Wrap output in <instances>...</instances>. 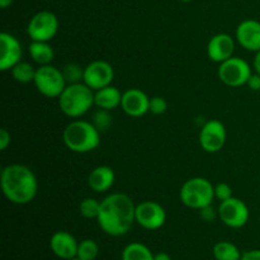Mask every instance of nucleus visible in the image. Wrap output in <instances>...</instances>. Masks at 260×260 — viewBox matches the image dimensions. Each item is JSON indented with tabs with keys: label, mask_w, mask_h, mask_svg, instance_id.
<instances>
[{
	"label": "nucleus",
	"mask_w": 260,
	"mask_h": 260,
	"mask_svg": "<svg viewBox=\"0 0 260 260\" xmlns=\"http://www.w3.org/2000/svg\"><path fill=\"white\" fill-rule=\"evenodd\" d=\"M84 69L85 68H81L79 63L70 62V63H66L61 71H62L66 83L78 84V83H84Z\"/></svg>",
	"instance_id": "nucleus-25"
},
{
	"label": "nucleus",
	"mask_w": 260,
	"mask_h": 260,
	"mask_svg": "<svg viewBox=\"0 0 260 260\" xmlns=\"http://www.w3.org/2000/svg\"><path fill=\"white\" fill-rule=\"evenodd\" d=\"M180 2H183V3H189V2H192V0H180Z\"/></svg>",
	"instance_id": "nucleus-37"
},
{
	"label": "nucleus",
	"mask_w": 260,
	"mask_h": 260,
	"mask_svg": "<svg viewBox=\"0 0 260 260\" xmlns=\"http://www.w3.org/2000/svg\"><path fill=\"white\" fill-rule=\"evenodd\" d=\"M62 140L65 146L73 152L85 154L101 145V132L91 122L76 119L65 127Z\"/></svg>",
	"instance_id": "nucleus-3"
},
{
	"label": "nucleus",
	"mask_w": 260,
	"mask_h": 260,
	"mask_svg": "<svg viewBox=\"0 0 260 260\" xmlns=\"http://www.w3.org/2000/svg\"><path fill=\"white\" fill-rule=\"evenodd\" d=\"M233 197V189H231L230 185L226 184V183H218L215 187V198H217L220 202L228 201Z\"/></svg>",
	"instance_id": "nucleus-29"
},
{
	"label": "nucleus",
	"mask_w": 260,
	"mask_h": 260,
	"mask_svg": "<svg viewBox=\"0 0 260 260\" xmlns=\"http://www.w3.org/2000/svg\"><path fill=\"white\" fill-rule=\"evenodd\" d=\"M99 254V246L91 239H85L80 241L78 246V255L76 258L81 260H95Z\"/></svg>",
	"instance_id": "nucleus-24"
},
{
	"label": "nucleus",
	"mask_w": 260,
	"mask_h": 260,
	"mask_svg": "<svg viewBox=\"0 0 260 260\" xmlns=\"http://www.w3.org/2000/svg\"><path fill=\"white\" fill-rule=\"evenodd\" d=\"M246 85H248L249 89H251V90L259 91L260 90V74L258 73L251 74L248 83H246Z\"/></svg>",
	"instance_id": "nucleus-31"
},
{
	"label": "nucleus",
	"mask_w": 260,
	"mask_h": 260,
	"mask_svg": "<svg viewBox=\"0 0 260 260\" xmlns=\"http://www.w3.org/2000/svg\"><path fill=\"white\" fill-rule=\"evenodd\" d=\"M136 205L129 196L123 193H112L101 202V211L96 221L107 235L122 236L131 230L136 222Z\"/></svg>",
	"instance_id": "nucleus-1"
},
{
	"label": "nucleus",
	"mask_w": 260,
	"mask_h": 260,
	"mask_svg": "<svg viewBox=\"0 0 260 260\" xmlns=\"http://www.w3.org/2000/svg\"><path fill=\"white\" fill-rule=\"evenodd\" d=\"M22 58V46L13 35L0 33V70H12Z\"/></svg>",
	"instance_id": "nucleus-13"
},
{
	"label": "nucleus",
	"mask_w": 260,
	"mask_h": 260,
	"mask_svg": "<svg viewBox=\"0 0 260 260\" xmlns=\"http://www.w3.org/2000/svg\"><path fill=\"white\" fill-rule=\"evenodd\" d=\"M29 55L35 62H37L40 66L50 65L51 61L53 60V48L51 47L48 42H41V41H32L29 43Z\"/></svg>",
	"instance_id": "nucleus-20"
},
{
	"label": "nucleus",
	"mask_w": 260,
	"mask_h": 260,
	"mask_svg": "<svg viewBox=\"0 0 260 260\" xmlns=\"http://www.w3.org/2000/svg\"><path fill=\"white\" fill-rule=\"evenodd\" d=\"M13 0H0V8L2 9H7L9 5H12Z\"/></svg>",
	"instance_id": "nucleus-36"
},
{
	"label": "nucleus",
	"mask_w": 260,
	"mask_h": 260,
	"mask_svg": "<svg viewBox=\"0 0 260 260\" xmlns=\"http://www.w3.org/2000/svg\"><path fill=\"white\" fill-rule=\"evenodd\" d=\"M0 184L5 198L18 206L32 202L38 192V182L35 173L22 164L5 167L2 170Z\"/></svg>",
	"instance_id": "nucleus-2"
},
{
	"label": "nucleus",
	"mask_w": 260,
	"mask_h": 260,
	"mask_svg": "<svg viewBox=\"0 0 260 260\" xmlns=\"http://www.w3.org/2000/svg\"><path fill=\"white\" fill-rule=\"evenodd\" d=\"M71 260H81V259H79V258H74V259H71Z\"/></svg>",
	"instance_id": "nucleus-38"
},
{
	"label": "nucleus",
	"mask_w": 260,
	"mask_h": 260,
	"mask_svg": "<svg viewBox=\"0 0 260 260\" xmlns=\"http://www.w3.org/2000/svg\"><path fill=\"white\" fill-rule=\"evenodd\" d=\"M217 215L228 228L241 229L248 223L250 213L244 201L233 197L220 203Z\"/></svg>",
	"instance_id": "nucleus-9"
},
{
	"label": "nucleus",
	"mask_w": 260,
	"mask_h": 260,
	"mask_svg": "<svg viewBox=\"0 0 260 260\" xmlns=\"http://www.w3.org/2000/svg\"><path fill=\"white\" fill-rule=\"evenodd\" d=\"M114 79V69L109 62L95 60L84 69V83L94 91L112 85Z\"/></svg>",
	"instance_id": "nucleus-12"
},
{
	"label": "nucleus",
	"mask_w": 260,
	"mask_h": 260,
	"mask_svg": "<svg viewBox=\"0 0 260 260\" xmlns=\"http://www.w3.org/2000/svg\"><path fill=\"white\" fill-rule=\"evenodd\" d=\"M33 83L37 90L47 98H58L68 85L62 71L52 65L40 66Z\"/></svg>",
	"instance_id": "nucleus-6"
},
{
	"label": "nucleus",
	"mask_w": 260,
	"mask_h": 260,
	"mask_svg": "<svg viewBox=\"0 0 260 260\" xmlns=\"http://www.w3.org/2000/svg\"><path fill=\"white\" fill-rule=\"evenodd\" d=\"M136 222L146 230H159L167 221V212L164 207L154 201H145L136 206L135 212Z\"/></svg>",
	"instance_id": "nucleus-10"
},
{
	"label": "nucleus",
	"mask_w": 260,
	"mask_h": 260,
	"mask_svg": "<svg viewBox=\"0 0 260 260\" xmlns=\"http://www.w3.org/2000/svg\"><path fill=\"white\" fill-rule=\"evenodd\" d=\"M168 109V103L162 96H154V98H150V108L149 111L152 114H164Z\"/></svg>",
	"instance_id": "nucleus-28"
},
{
	"label": "nucleus",
	"mask_w": 260,
	"mask_h": 260,
	"mask_svg": "<svg viewBox=\"0 0 260 260\" xmlns=\"http://www.w3.org/2000/svg\"><path fill=\"white\" fill-rule=\"evenodd\" d=\"M79 243L74 235L68 231H56L50 239L51 251L57 258L62 260H71L78 255Z\"/></svg>",
	"instance_id": "nucleus-16"
},
{
	"label": "nucleus",
	"mask_w": 260,
	"mask_h": 260,
	"mask_svg": "<svg viewBox=\"0 0 260 260\" xmlns=\"http://www.w3.org/2000/svg\"><path fill=\"white\" fill-rule=\"evenodd\" d=\"M251 74L253 73L249 63L241 57H235V56L221 62L218 68L220 80L231 88L246 85Z\"/></svg>",
	"instance_id": "nucleus-8"
},
{
	"label": "nucleus",
	"mask_w": 260,
	"mask_h": 260,
	"mask_svg": "<svg viewBox=\"0 0 260 260\" xmlns=\"http://www.w3.org/2000/svg\"><path fill=\"white\" fill-rule=\"evenodd\" d=\"M240 260H260V249L245 251V253L241 255Z\"/></svg>",
	"instance_id": "nucleus-33"
},
{
	"label": "nucleus",
	"mask_w": 260,
	"mask_h": 260,
	"mask_svg": "<svg viewBox=\"0 0 260 260\" xmlns=\"http://www.w3.org/2000/svg\"><path fill=\"white\" fill-rule=\"evenodd\" d=\"M57 99L61 112L65 116L79 118L94 106V90L85 83L68 84Z\"/></svg>",
	"instance_id": "nucleus-4"
},
{
	"label": "nucleus",
	"mask_w": 260,
	"mask_h": 260,
	"mask_svg": "<svg viewBox=\"0 0 260 260\" xmlns=\"http://www.w3.org/2000/svg\"><path fill=\"white\" fill-rule=\"evenodd\" d=\"M254 70H255V73L260 74V51H258L255 55V57H254Z\"/></svg>",
	"instance_id": "nucleus-35"
},
{
	"label": "nucleus",
	"mask_w": 260,
	"mask_h": 260,
	"mask_svg": "<svg viewBox=\"0 0 260 260\" xmlns=\"http://www.w3.org/2000/svg\"><path fill=\"white\" fill-rule=\"evenodd\" d=\"M122 94L123 93H121L119 89H117L116 86L108 85L94 93V104L98 108L112 111V109L121 106Z\"/></svg>",
	"instance_id": "nucleus-19"
},
{
	"label": "nucleus",
	"mask_w": 260,
	"mask_h": 260,
	"mask_svg": "<svg viewBox=\"0 0 260 260\" xmlns=\"http://www.w3.org/2000/svg\"><path fill=\"white\" fill-rule=\"evenodd\" d=\"M235 41L228 33H218L210 40L207 45L208 58L213 62H223L234 56Z\"/></svg>",
	"instance_id": "nucleus-15"
},
{
	"label": "nucleus",
	"mask_w": 260,
	"mask_h": 260,
	"mask_svg": "<svg viewBox=\"0 0 260 260\" xmlns=\"http://www.w3.org/2000/svg\"><path fill=\"white\" fill-rule=\"evenodd\" d=\"M225 124L218 119H211L202 126L200 132V145L206 152H218L226 142Z\"/></svg>",
	"instance_id": "nucleus-11"
},
{
	"label": "nucleus",
	"mask_w": 260,
	"mask_h": 260,
	"mask_svg": "<svg viewBox=\"0 0 260 260\" xmlns=\"http://www.w3.org/2000/svg\"><path fill=\"white\" fill-rule=\"evenodd\" d=\"M154 260H173L172 256L168 253H164V251H160V253L154 254Z\"/></svg>",
	"instance_id": "nucleus-34"
},
{
	"label": "nucleus",
	"mask_w": 260,
	"mask_h": 260,
	"mask_svg": "<svg viewBox=\"0 0 260 260\" xmlns=\"http://www.w3.org/2000/svg\"><path fill=\"white\" fill-rule=\"evenodd\" d=\"M99 211H101V202L94 198H85L79 205V212L84 218H88V220H91V218L96 220Z\"/></svg>",
	"instance_id": "nucleus-26"
},
{
	"label": "nucleus",
	"mask_w": 260,
	"mask_h": 260,
	"mask_svg": "<svg viewBox=\"0 0 260 260\" xmlns=\"http://www.w3.org/2000/svg\"><path fill=\"white\" fill-rule=\"evenodd\" d=\"M58 30V19L50 10L36 13L27 25V35L32 41L50 42Z\"/></svg>",
	"instance_id": "nucleus-7"
},
{
	"label": "nucleus",
	"mask_w": 260,
	"mask_h": 260,
	"mask_svg": "<svg viewBox=\"0 0 260 260\" xmlns=\"http://www.w3.org/2000/svg\"><path fill=\"white\" fill-rule=\"evenodd\" d=\"M122 260H154V254L142 243H131L124 246L121 254Z\"/></svg>",
	"instance_id": "nucleus-21"
},
{
	"label": "nucleus",
	"mask_w": 260,
	"mask_h": 260,
	"mask_svg": "<svg viewBox=\"0 0 260 260\" xmlns=\"http://www.w3.org/2000/svg\"><path fill=\"white\" fill-rule=\"evenodd\" d=\"M241 251L230 241H218L213 246V256L216 260H240Z\"/></svg>",
	"instance_id": "nucleus-22"
},
{
	"label": "nucleus",
	"mask_w": 260,
	"mask_h": 260,
	"mask_svg": "<svg viewBox=\"0 0 260 260\" xmlns=\"http://www.w3.org/2000/svg\"><path fill=\"white\" fill-rule=\"evenodd\" d=\"M10 142H12V137H10V134L8 132L7 128L0 129V150H7V147L9 146Z\"/></svg>",
	"instance_id": "nucleus-30"
},
{
	"label": "nucleus",
	"mask_w": 260,
	"mask_h": 260,
	"mask_svg": "<svg viewBox=\"0 0 260 260\" xmlns=\"http://www.w3.org/2000/svg\"><path fill=\"white\" fill-rule=\"evenodd\" d=\"M112 116L109 113V111L107 109L99 108L95 113L93 114V119H91V123L95 126V128L99 132H106L109 127L112 126Z\"/></svg>",
	"instance_id": "nucleus-27"
},
{
	"label": "nucleus",
	"mask_w": 260,
	"mask_h": 260,
	"mask_svg": "<svg viewBox=\"0 0 260 260\" xmlns=\"http://www.w3.org/2000/svg\"><path fill=\"white\" fill-rule=\"evenodd\" d=\"M200 215L205 221H212L213 218L216 217V212H215V210L212 208V205L207 206V207L200 210Z\"/></svg>",
	"instance_id": "nucleus-32"
},
{
	"label": "nucleus",
	"mask_w": 260,
	"mask_h": 260,
	"mask_svg": "<svg viewBox=\"0 0 260 260\" xmlns=\"http://www.w3.org/2000/svg\"><path fill=\"white\" fill-rule=\"evenodd\" d=\"M179 197L183 205L188 208L200 211L212 205L215 200V187L206 178H190L180 188Z\"/></svg>",
	"instance_id": "nucleus-5"
},
{
	"label": "nucleus",
	"mask_w": 260,
	"mask_h": 260,
	"mask_svg": "<svg viewBox=\"0 0 260 260\" xmlns=\"http://www.w3.org/2000/svg\"><path fill=\"white\" fill-rule=\"evenodd\" d=\"M12 76L17 83L20 84H28L35 81L36 71L37 69L33 68L29 62L27 61H19L15 66L12 68Z\"/></svg>",
	"instance_id": "nucleus-23"
},
{
	"label": "nucleus",
	"mask_w": 260,
	"mask_h": 260,
	"mask_svg": "<svg viewBox=\"0 0 260 260\" xmlns=\"http://www.w3.org/2000/svg\"><path fill=\"white\" fill-rule=\"evenodd\" d=\"M116 180L114 170L108 165H101L91 170L88 177V185L96 193H104L111 189Z\"/></svg>",
	"instance_id": "nucleus-18"
},
{
	"label": "nucleus",
	"mask_w": 260,
	"mask_h": 260,
	"mask_svg": "<svg viewBox=\"0 0 260 260\" xmlns=\"http://www.w3.org/2000/svg\"><path fill=\"white\" fill-rule=\"evenodd\" d=\"M121 107L127 116L142 117L150 112V98L140 89H127L122 94Z\"/></svg>",
	"instance_id": "nucleus-14"
},
{
	"label": "nucleus",
	"mask_w": 260,
	"mask_h": 260,
	"mask_svg": "<svg viewBox=\"0 0 260 260\" xmlns=\"http://www.w3.org/2000/svg\"><path fill=\"white\" fill-rule=\"evenodd\" d=\"M236 40L241 47L251 52L260 51V22L246 19L236 28Z\"/></svg>",
	"instance_id": "nucleus-17"
}]
</instances>
